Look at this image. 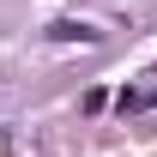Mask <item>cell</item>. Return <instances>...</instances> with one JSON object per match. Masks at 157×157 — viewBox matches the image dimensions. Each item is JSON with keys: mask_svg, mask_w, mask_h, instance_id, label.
<instances>
[{"mask_svg": "<svg viewBox=\"0 0 157 157\" xmlns=\"http://www.w3.org/2000/svg\"><path fill=\"white\" fill-rule=\"evenodd\" d=\"M48 36H60V42H97V30H91V24H78V18H60Z\"/></svg>", "mask_w": 157, "mask_h": 157, "instance_id": "cell-1", "label": "cell"}, {"mask_svg": "<svg viewBox=\"0 0 157 157\" xmlns=\"http://www.w3.org/2000/svg\"><path fill=\"white\" fill-rule=\"evenodd\" d=\"M157 103V85H145V91H121V115H133V109H151Z\"/></svg>", "mask_w": 157, "mask_h": 157, "instance_id": "cell-2", "label": "cell"}]
</instances>
